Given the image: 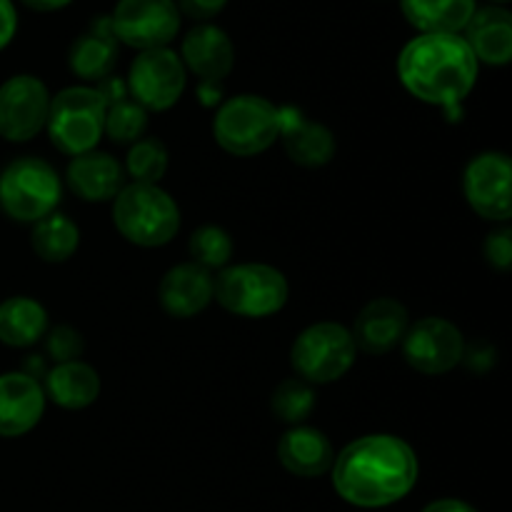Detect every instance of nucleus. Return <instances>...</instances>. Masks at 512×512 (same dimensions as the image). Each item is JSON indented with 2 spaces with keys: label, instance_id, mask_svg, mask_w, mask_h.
<instances>
[{
  "label": "nucleus",
  "instance_id": "obj_1",
  "mask_svg": "<svg viewBox=\"0 0 512 512\" xmlns=\"http://www.w3.org/2000/svg\"><path fill=\"white\" fill-rule=\"evenodd\" d=\"M333 488L343 503L360 510H380L413 493L420 478L415 450L398 435L373 433L335 453Z\"/></svg>",
  "mask_w": 512,
  "mask_h": 512
},
{
  "label": "nucleus",
  "instance_id": "obj_2",
  "mask_svg": "<svg viewBox=\"0 0 512 512\" xmlns=\"http://www.w3.org/2000/svg\"><path fill=\"white\" fill-rule=\"evenodd\" d=\"M398 78L415 100L458 113L478 83L480 63L460 33H418L398 55Z\"/></svg>",
  "mask_w": 512,
  "mask_h": 512
},
{
  "label": "nucleus",
  "instance_id": "obj_3",
  "mask_svg": "<svg viewBox=\"0 0 512 512\" xmlns=\"http://www.w3.org/2000/svg\"><path fill=\"white\" fill-rule=\"evenodd\" d=\"M180 208L160 185L125 183L113 200V225L138 248H163L178 235Z\"/></svg>",
  "mask_w": 512,
  "mask_h": 512
},
{
  "label": "nucleus",
  "instance_id": "obj_4",
  "mask_svg": "<svg viewBox=\"0 0 512 512\" xmlns=\"http://www.w3.org/2000/svg\"><path fill=\"white\" fill-rule=\"evenodd\" d=\"M288 298V278L265 263L228 265L213 280V300L235 318H273L288 305Z\"/></svg>",
  "mask_w": 512,
  "mask_h": 512
},
{
  "label": "nucleus",
  "instance_id": "obj_5",
  "mask_svg": "<svg viewBox=\"0 0 512 512\" xmlns=\"http://www.w3.org/2000/svg\"><path fill=\"white\" fill-rule=\"evenodd\" d=\"M45 133L58 153L75 158L98 148L105 135V100L95 85H68L50 98Z\"/></svg>",
  "mask_w": 512,
  "mask_h": 512
},
{
  "label": "nucleus",
  "instance_id": "obj_6",
  "mask_svg": "<svg viewBox=\"0 0 512 512\" xmlns=\"http://www.w3.org/2000/svg\"><path fill=\"white\" fill-rule=\"evenodd\" d=\"M213 138L235 158H255L280 138V110L263 95L240 93L215 110Z\"/></svg>",
  "mask_w": 512,
  "mask_h": 512
},
{
  "label": "nucleus",
  "instance_id": "obj_7",
  "mask_svg": "<svg viewBox=\"0 0 512 512\" xmlns=\"http://www.w3.org/2000/svg\"><path fill=\"white\" fill-rule=\"evenodd\" d=\"M63 198L58 170L43 158L23 155L0 173V210L15 223L33 225L55 213Z\"/></svg>",
  "mask_w": 512,
  "mask_h": 512
},
{
  "label": "nucleus",
  "instance_id": "obj_8",
  "mask_svg": "<svg viewBox=\"0 0 512 512\" xmlns=\"http://www.w3.org/2000/svg\"><path fill=\"white\" fill-rule=\"evenodd\" d=\"M358 348L350 328L335 320H323L300 330L290 345V365L295 375L310 385H328L353 370Z\"/></svg>",
  "mask_w": 512,
  "mask_h": 512
},
{
  "label": "nucleus",
  "instance_id": "obj_9",
  "mask_svg": "<svg viewBox=\"0 0 512 512\" xmlns=\"http://www.w3.org/2000/svg\"><path fill=\"white\" fill-rule=\"evenodd\" d=\"M128 93L148 113L175 108L188 88V70L175 50L155 48L135 55L128 70Z\"/></svg>",
  "mask_w": 512,
  "mask_h": 512
},
{
  "label": "nucleus",
  "instance_id": "obj_10",
  "mask_svg": "<svg viewBox=\"0 0 512 512\" xmlns=\"http://www.w3.org/2000/svg\"><path fill=\"white\" fill-rule=\"evenodd\" d=\"M180 20L183 15L175 0H118L110 28L118 43L143 53L168 48L180 33Z\"/></svg>",
  "mask_w": 512,
  "mask_h": 512
},
{
  "label": "nucleus",
  "instance_id": "obj_11",
  "mask_svg": "<svg viewBox=\"0 0 512 512\" xmlns=\"http://www.w3.org/2000/svg\"><path fill=\"white\" fill-rule=\"evenodd\" d=\"M400 348L413 370L423 375H445L463 363L465 338L450 320L428 315L408 325Z\"/></svg>",
  "mask_w": 512,
  "mask_h": 512
},
{
  "label": "nucleus",
  "instance_id": "obj_12",
  "mask_svg": "<svg viewBox=\"0 0 512 512\" xmlns=\"http://www.w3.org/2000/svg\"><path fill=\"white\" fill-rule=\"evenodd\" d=\"M465 203L485 220L508 225L512 218V163L500 150L478 153L463 173Z\"/></svg>",
  "mask_w": 512,
  "mask_h": 512
},
{
  "label": "nucleus",
  "instance_id": "obj_13",
  "mask_svg": "<svg viewBox=\"0 0 512 512\" xmlns=\"http://www.w3.org/2000/svg\"><path fill=\"white\" fill-rule=\"evenodd\" d=\"M50 93L38 75H10L0 83V138L28 143L45 130Z\"/></svg>",
  "mask_w": 512,
  "mask_h": 512
},
{
  "label": "nucleus",
  "instance_id": "obj_14",
  "mask_svg": "<svg viewBox=\"0 0 512 512\" xmlns=\"http://www.w3.org/2000/svg\"><path fill=\"white\" fill-rule=\"evenodd\" d=\"M180 60L188 73L198 75L200 83H223L235 68V45L218 25L198 23L185 33Z\"/></svg>",
  "mask_w": 512,
  "mask_h": 512
},
{
  "label": "nucleus",
  "instance_id": "obj_15",
  "mask_svg": "<svg viewBox=\"0 0 512 512\" xmlns=\"http://www.w3.org/2000/svg\"><path fill=\"white\" fill-rule=\"evenodd\" d=\"M410 325V313L398 298H375L355 318L353 343L365 355H388L403 343Z\"/></svg>",
  "mask_w": 512,
  "mask_h": 512
},
{
  "label": "nucleus",
  "instance_id": "obj_16",
  "mask_svg": "<svg viewBox=\"0 0 512 512\" xmlns=\"http://www.w3.org/2000/svg\"><path fill=\"white\" fill-rule=\"evenodd\" d=\"M280 110V143L285 155L300 168H323L335 158V135L328 125L310 120L293 105Z\"/></svg>",
  "mask_w": 512,
  "mask_h": 512
},
{
  "label": "nucleus",
  "instance_id": "obj_17",
  "mask_svg": "<svg viewBox=\"0 0 512 512\" xmlns=\"http://www.w3.org/2000/svg\"><path fill=\"white\" fill-rule=\"evenodd\" d=\"M45 393L40 380L23 370L0 375V438H23L45 415Z\"/></svg>",
  "mask_w": 512,
  "mask_h": 512
},
{
  "label": "nucleus",
  "instance_id": "obj_18",
  "mask_svg": "<svg viewBox=\"0 0 512 512\" xmlns=\"http://www.w3.org/2000/svg\"><path fill=\"white\" fill-rule=\"evenodd\" d=\"M213 280V273L193 260L173 265L158 285L160 308L175 320L195 318L213 303Z\"/></svg>",
  "mask_w": 512,
  "mask_h": 512
},
{
  "label": "nucleus",
  "instance_id": "obj_19",
  "mask_svg": "<svg viewBox=\"0 0 512 512\" xmlns=\"http://www.w3.org/2000/svg\"><path fill=\"white\" fill-rule=\"evenodd\" d=\"M65 183L83 203H110L123 190L125 170L118 158L95 148L70 158Z\"/></svg>",
  "mask_w": 512,
  "mask_h": 512
},
{
  "label": "nucleus",
  "instance_id": "obj_20",
  "mask_svg": "<svg viewBox=\"0 0 512 512\" xmlns=\"http://www.w3.org/2000/svg\"><path fill=\"white\" fill-rule=\"evenodd\" d=\"M278 460L295 478H323L335 463V448L328 435L313 425H290L278 443Z\"/></svg>",
  "mask_w": 512,
  "mask_h": 512
},
{
  "label": "nucleus",
  "instance_id": "obj_21",
  "mask_svg": "<svg viewBox=\"0 0 512 512\" xmlns=\"http://www.w3.org/2000/svg\"><path fill=\"white\" fill-rule=\"evenodd\" d=\"M118 40L110 28V15L95 20L88 33L78 35L68 50V68L83 85L110 78L118 63Z\"/></svg>",
  "mask_w": 512,
  "mask_h": 512
},
{
  "label": "nucleus",
  "instance_id": "obj_22",
  "mask_svg": "<svg viewBox=\"0 0 512 512\" xmlns=\"http://www.w3.org/2000/svg\"><path fill=\"white\" fill-rule=\"evenodd\" d=\"M460 35L478 63L503 68L512 60V15L505 5L478 8Z\"/></svg>",
  "mask_w": 512,
  "mask_h": 512
},
{
  "label": "nucleus",
  "instance_id": "obj_23",
  "mask_svg": "<svg viewBox=\"0 0 512 512\" xmlns=\"http://www.w3.org/2000/svg\"><path fill=\"white\" fill-rule=\"evenodd\" d=\"M45 400L63 410H85L100 398V375L83 360L55 363L43 375Z\"/></svg>",
  "mask_w": 512,
  "mask_h": 512
},
{
  "label": "nucleus",
  "instance_id": "obj_24",
  "mask_svg": "<svg viewBox=\"0 0 512 512\" xmlns=\"http://www.w3.org/2000/svg\"><path fill=\"white\" fill-rule=\"evenodd\" d=\"M95 88L105 100V135L118 145H133L135 140L145 138L148 130V110L140 108L128 93L125 80L110 78L100 80Z\"/></svg>",
  "mask_w": 512,
  "mask_h": 512
},
{
  "label": "nucleus",
  "instance_id": "obj_25",
  "mask_svg": "<svg viewBox=\"0 0 512 512\" xmlns=\"http://www.w3.org/2000/svg\"><path fill=\"white\" fill-rule=\"evenodd\" d=\"M50 328L48 310L30 295H13L0 303V343L8 348H33Z\"/></svg>",
  "mask_w": 512,
  "mask_h": 512
},
{
  "label": "nucleus",
  "instance_id": "obj_26",
  "mask_svg": "<svg viewBox=\"0 0 512 512\" xmlns=\"http://www.w3.org/2000/svg\"><path fill=\"white\" fill-rule=\"evenodd\" d=\"M405 20L418 33H463L473 13L475 0H400Z\"/></svg>",
  "mask_w": 512,
  "mask_h": 512
},
{
  "label": "nucleus",
  "instance_id": "obj_27",
  "mask_svg": "<svg viewBox=\"0 0 512 512\" xmlns=\"http://www.w3.org/2000/svg\"><path fill=\"white\" fill-rule=\"evenodd\" d=\"M30 245L33 253L38 255L43 263H65L75 255L80 245V228L68 218L65 213H50L43 220L33 223V233H30Z\"/></svg>",
  "mask_w": 512,
  "mask_h": 512
},
{
  "label": "nucleus",
  "instance_id": "obj_28",
  "mask_svg": "<svg viewBox=\"0 0 512 512\" xmlns=\"http://www.w3.org/2000/svg\"><path fill=\"white\" fill-rule=\"evenodd\" d=\"M168 165L170 155L163 140L155 138V135H145V138L128 145L123 170L125 178H130V183L160 185V180L168 173Z\"/></svg>",
  "mask_w": 512,
  "mask_h": 512
},
{
  "label": "nucleus",
  "instance_id": "obj_29",
  "mask_svg": "<svg viewBox=\"0 0 512 512\" xmlns=\"http://www.w3.org/2000/svg\"><path fill=\"white\" fill-rule=\"evenodd\" d=\"M188 253L195 265L210 270V273L228 268L235 253L233 235L220 225H200L190 235Z\"/></svg>",
  "mask_w": 512,
  "mask_h": 512
},
{
  "label": "nucleus",
  "instance_id": "obj_30",
  "mask_svg": "<svg viewBox=\"0 0 512 512\" xmlns=\"http://www.w3.org/2000/svg\"><path fill=\"white\" fill-rule=\"evenodd\" d=\"M315 403H318V395H315L313 385L300 378H285L273 390L270 410L280 423L303 425L315 410Z\"/></svg>",
  "mask_w": 512,
  "mask_h": 512
},
{
  "label": "nucleus",
  "instance_id": "obj_31",
  "mask_svg": "<svg viewBox=\"0 0 512 512\" xmlns=\"http://www.w3.org/2000/svg\"><path fill=\"white\" fill-rule=\"evenodd\" d=\"M45 353L53 363H70V360H80L85 350V340L78 328L73 325H55L45 333Z\"/></svg>",
  "mask_w": 512,
  "mask_h": 512
},
{
  "label": "nucleus",
  "instance_id": "obj_32",
  "mask_svg": "<svg viewBox=\"0 0 512 512\" xmlns=\"http://www.w3.org/2000/svg\"><path fill=\"white\" fill-rule=\"evenodd\" d=\"M483 255L485 260H488L490 268L500 270V273H508L512 268V230L508 225L493 230V233L485 238Z\"/></svg>",
  "mask_w": 512,
  "mask_h": 512
},
{
  "label": "nucleus",
  "instance_id": "obj_33",
  "mask_svg": "<svg viewBox=\"0 0 512 512\" xmlns=\"http://www.w3.org/2000/svg\"><path fill=\"white\" fill-rule=\"evenodd\" d=\"M175 5H178L180 15L198 20V23H205V20L223 13L228 0H175Z\"/></svg>",
  "mask_w": 512,
  "mask_h": 512
},
{
  "label": "nucleus",
  "instance_id": "obj_34",
  "mask_svg": "<svg viewBox=\"0 0 512 512\" xmlns=\"http://www.w3.org/2000/svg\"><path fill=\"white\" fill-rule=\"evenodd\" d=\"M18 33V10L13 0H0V50L8 48Z\"/></svg>",
  "mask_w": 512,
  "mask_h": 512
},
{
  "label": "nucleus",
  "instance_id": "obj_35",
  "mask_svg": "<svg viewBox=\"0 0 512 512\" xmlns=\"http://www.w3.org/2000/svg\"><path fill=\"white\" fill-rule=\"evenodd\" d=\"M463 363H468L470 370H478V373H483V370H488L490 365L495 363V350L490 348L488 343H478V345H473V348H468V345H465Z\"/></svg>",
  "mask_w": 512,
  "mask_h": 512
},
{
  "label": "nucleus",
  "instance_id": "obj_36",
  "mask_svg": "<svg viewBox=\"0 0 512 512\" xmlns=\"http://www.w3.org/2000/svg\"><path fill=\"white\" fill-rule=\"evenodd\" d=\"M420 512H478V510H475L470 503H465V500L440 498V500H433V503L425 505Z\"/></svg>",
  "mask_w": 512,
  "mask_h": 512
},
{
  "label": "nucleus",
  "instance_id": "obj_37",
  "mask_svg": "<svg viewBox=\"0 0 512 512\" xmlns=\"http://www.w3.org/2000/svg\"><path fill=\"white\" fill-rule=\"evenodd\" d=\"M25 8L35 10V13H55V10L68 8L73 0H20Z\"/></svg>",
  "mask_w": 512,
  "mask_h": 512
},
{
  "label": "nucleus",
  "instance_id": "obj_38",
  "mask_svg": "<svg viewBox=\"0 0 512 512\" xmlns=\"http://www.w3.org/2000/svg\"><path fill=\"white\" fill-rule=\"evenodd\" d=\"M510 0H490V5H508Z\"/></svg>",
  "mask_w": 512,
  "mask_h": 512
}]
</instances>
